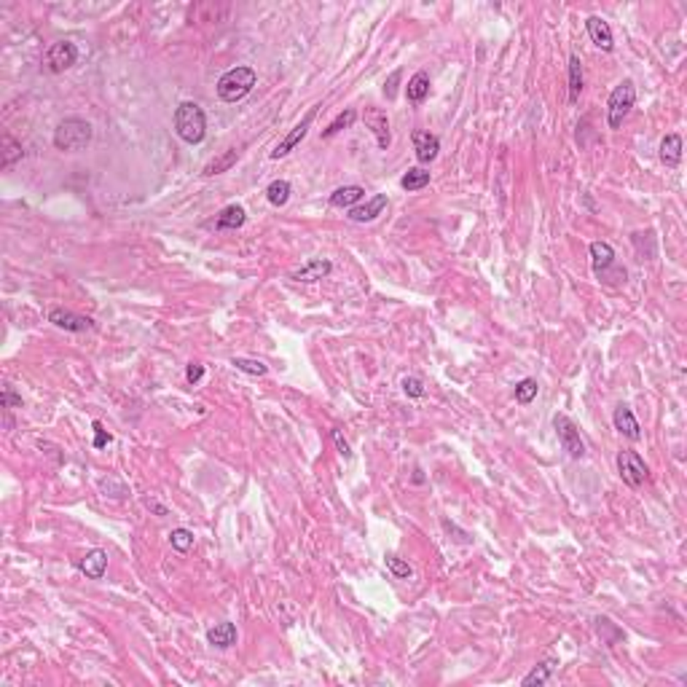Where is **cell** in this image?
I'll return each mask as SVG.
<instances>
[{
    "instance_id": "8992f818",
    "label": "cell",
    "mask_w": 687,
    "mask_h": 687,
    "mask_svg": "<svg viewBox=\"0 0 687 687\" xmlns=\"http://www.w3.org/2000/svg\"><path fill=\"white\" fill-rule=\"evenodd\" d=\"M553 427L556 433H558V440H561V446H564V451H567L572 459H583L585 457V443H583V438H580V430L575 427V422L569 419V416H564V413H558L553 419Z\"/></svg>"
},
{
    "instance_id": "3957f363",
    "label": "cell",
    "mask_w": 687,
    "mask_h": 687,
    "mask_svg": "<svg viewBox=\"0 0 687 687\" xmlns=\"http://www.w3.org/2000/svg\"><path fill=\"white\" fill-rule=\"evenodd\" d=\"M92 143V124L86 119H78V116H70V119L60 121V126L54 129V148L57 151H81L86 145Z\"/></svg>"
},
{
    "instance_id": "5b68a950",
    "label": "cell",
    "mask_w": 687,
    "mask_h": 687,
    "mask_svg": "<svg viewBox=\"0 0 687 687\" xmlns=\"http://www.w3.org/2000/svg\"><path fill=\"white\" fill-rule=\"evenodd\" d=\"M617 472L631 489H639L642 483L650 481V467L644 465V459L637 451H620L617 454Z\"/></svg>"
},
{
    "instance_id": "277c9868",
    "label": "cell",
    "mask_w": 687,
    "mask_h": 687,
    "mask_svg": "<svg viewBox=\"0 0 687 687\" xmlns=\"http://www.w3.org/2000/svg\"><path fill=\"white\" fill-rule=\"evenodd\" d=\"M637 102V89H634V81H623L612 89L610 94V102H607V121H610V129H620L626 116L631 113Z\"/></svg>"
},
{
    "instance_id": "60d3db41",
    "label": "cell",
    "mask_w": 687,
    "mask_h": 687,
    "mask_svg": "<svg viewBox=\"0 0 687 687\" xmlns=\"http://www.w3.org/2000/svg\"><path fill=\"white\" fill-rule=\"evenodd\" d=\"M145 505L151 507V510H156L158 516H167V507H164V505H158V502H151V499H145Z\"/></svg>"
},
{
    "instance_id": "83f0119b",
    "label": "cell",
    "mask_w": 687,
    "mask_h": 687,
    "mask_svg": "<svg viewBox=\"0 0 687 687\" xmlns=\"http://www.w3.org/2000/svg\"><path fill=\"white\" fill-rule=\"evenodd\" d=\"M290 193H293V185L288 180H274L266 188V199L274 207H285L290 202Z\"/></svg>"
},
{
    "instance_id": "ac0fdd59",
    "label": "cell",
    "mask_w": 687,
    "mask_h": 687,
    "mask_svg": "<svg viewBox=\"0 0 687 687\" xmlns=\"http://www.w3.org/2000/svg\"><path fill=\"white\" fill-rule=\"evenodd\" d=\"M591 264H593V271L602 277L607 269H612L615 266V250H612V244H607V242H591Z\"/></svg>"
},
{
    "instance_id": "4dcf8cb0",
    "label": "cell",
    "mask_w": 687,
    "mask_h": 687,
    "mask_svg": "<svg viewBox=\"0 0 687 687\" xmlns=\"http://www.w3.org/2000/svg\"><path fill=\"white\" fill-rule=\"evenodd\" d=\"M169 543H172V548H175L178 553H188V551L193 548V531L178 526V529L169 531Z\"/></svg>"
},
{
    "instance_id": "2e32d148",
    "label": "cell",
    "mask_w": 687,
    "mask_h": 687,
    "mask_svg": "<svg viewBox=\"0 0 687 687\" xmlns=\"http://www.w3.org/2000/svg\"><path fill=\"white\" fill-rule=\"evenodd\" d=\"M330 271H333V264H330V261H325V258H314V261H309V264H303L298 271H293L290 277L296 279V282H317V279H325Z\"/></svg>"
},
{
    "instance_id": "8fae6325",
    "label": "cell",
    "mask_w": 687,
    "mask_h": 687,
    "mask_svg": "<svg viewBox=\"0 0 687 687\" xmlns=\"http://www.w3.org/2000/svg\"><path fill=\"white\" fill-rule=\"evenodd\" d=\"M413 151H416V158H419L422 164H430V161L438 158L440 140H438L433 132H427V129H416V132H413Z\"/></svg>"
},
{
    "instance_id": "6da1fadb",
    "label": "cell",
    "mask_w": 687,
    "mask_h": 687,
    "mask_svg": "<svg viewBox=\"0 0 687 687\" xmlns=\"http://www.w3.org/2000/svg\"><path fill=\"white\" fill-rule=\"evenodd\" d=\"M175 132L183 143L199 145L207 134V119L205 110L199 108L196 102H180L175 108Z\"/></svg>"
},
{
    "instance_id": "e0dca14e",
    "label": "cell",
    "mask_w": 687,
    "mask_h": 687,
    "mask_svg": "<svg viewBox=\"0 0 687 687\" xmlns=\"http://www.w3.org/2000/svg\"><path fill=\"white\" fill-rule=\"evenodd\" d=\"M362 196H365L362 185H341V188L330 193V205L338 207V210H352V207L360 205Z\"/></svg>"
},
{
    "instance_id": "836d02e7",
    "label": "cell",
    "mask_w": 687,
    "mask_h": 687,
    "mask_svg": "<svg viewBox=\"0 0 687 687\" xmlns=\"http://www.w3.org/2000/svg\"><path fill=\"white\" fill-rule=\"evenodd\" d=\"M386 569H389L398 580H409L411 572H413L409 561H403V558H398V556H386Z\"/></svg>"
},
{
    "instance_id": "d4e9b609",
    "label": "cell",
    "mask_w": 687,
    "mask_h": 687,
    "mask_svg": "<svg viewBox=\"0 0 687 687\" xmlns=\"http://www.w3.org/2000/svg\"><path fill=\"white\" fill-rule=\"evenodd\" d=\"M583 94V62L578 54L569 57V102H578Z\"/></svg>"
},
{
    "instance_id": "e575fe53",
    "label": "cell",
    "mask_w": 687,
    "mask_h": 687,
    "mask_svg": "<svg viewBox=\"0 0 687 687\" xmlns=\"http://www.w3.org/2000/svg\"><path fill=\"white\" fill-rule=\"evenodd\" d=\"M403 392H406L409 398H424V384L416 379V376H406V379H403Z\"/></svg>"
},
{
    "instance_id": "30bf717a",
    "label": "cell",
    "mask_w": 687,
    "mask_h": 687,
    "mask_svg": "<svg viewBox=\"0 0 687 687\" xmlns=\"http://www.w3.org/2000/svg\"><path fill=\"white\" fill-rule=\"evenodd\" d=\"M48 323L62 328V330H70V333H84V330H92V328H94L92 317L75 314V312H70V309H51V312H48Z\"/></svg>"
},
{
    "instance_id": "8d00e7d4",
    "label": "cell",
    "mask_w": 687,
    "mask_h": 687,
    "mask_svg": "<svg viewBox=\"0 0 687 687\" xmlns=\"http://www.w3.org/2000/svg\"><path fill=\"white\" fill-rule=\"evenodd\" d=\"M400 75H403V70H400V67L389 72V78H386V84H384V97H386V99H395V94H398Z\"/></svg>"
},
{
    "instance_id": "484cf974",
    "label": "cell",
    "mask_w": 687,
    "mask_h": 687,
    "mask_svg": "<svg viewBox=\"0 0 687 687\" xmlns=\"http://www.w3.org/2000/svg\"><path fill=\"white\" fill-rule=\"evenodd\" d=\"M400 185H403L409 193L422 191L424 185H430V172H424L422 167H411L409 172L400 178Z\"/></svg>"
},
{
    "instance_id": "f1b7e54d",
    "label": "cell",
    "mask_w": 687,
    "mask_h": 687,
    "mask_svg": "<svg viewBox=\"0 0 687 687\" xmlns=\"http://www.w3.org/2000/svg\"><path fill=\"white\" fill-rule=\"evenodd\" d=\"M355 119H357V113L352 108H347L344 113H338L336 119L328 124V129H323V137H333V134H338L341 129H350L352 124H355Z\"/></svg>"
},
{
    "instance_id": "d590c367",
    "label": "cell",
    "mask_w": 687,
    "mask_h": 687,
    "mask_svg": "<svg viewBox=\"0 0 687 687\" xmlns=\"http://www.w3.org/2000/svg\"><path fill=\"white\" fill-rule=\"evenodd\" d=\"M0 409H22V398L13 395L11 386H3V395H0Z\"/></svg>"
},
{
    "instance_id": "ba28073f",
    "label": "cell",
    "mask_w": 687,
    "mask_h": 687,
    "mask_svg": "<svg viewBox=\"0 0 687 687\" xmlns=\"http://www.w3.org/2000/svg\"><path fill=\"white\" fill-rule=\"evenodd\" d=\"M317 108H320V105H314V108H309V113H306V116H303V119L298 121V124H296L293 129H290L288 137H285V140H282V143H279L277 148L271 151V158H282V156H288L290 151H296V148H298V143H301L303 137H306V132H309V126H312L314 116H317Z\"/></svg>"
},
{
    "instance_id": "603a6c76",
    "label": "cell",
    "mask_w": 687,
    "mask_h": 687,
    "mask_svg": "<svg viewBox=\"0 0 687 687\" xmlns=\"http://www.w3.org/2000/svg\"><path fill=\"white\" fill-rule=\"evenodd\" d=\"M553 669H556V661H543V664H537L534 669H531L529 674L521 679V685L524 687H543L551 682V676H553Z\"/></svg>"
},
{
    "instance_id": "d6986e66",
    "label": "cell",
    "mask_w": 687,
    "mask_h": 687,
    "mask_svg": "<svg viewBox=\"0 0 687 687\" xmlns=\"http://www.w3.org/2000/svg\"><path fill=\"white\" fill-rule=\"evenodd\" d=\"M207 642L217 650H229L231 644H237V626L234 623H217L207 631Z\"/></svg>"
},
{
    "instance_id": "ffe728a7",
    "label": "cell",
    "mask_w": 687,
    "mask_h": 687,
    "mask_svg": "<svg viewBox=\"0 0 687 687\" xmlns=\"http://www.w3.org/2000/svg\"><path fill=\"white\" fill-rule=\"evenodd\" d=\"M244 220H247V212H244V207L242 205H229L220 215H217L215 220V229L220 231H237L244 226Z\"/></svg>"
},
{
    "instance_id": "7402d4cb",
    "label": "cell",
    "mask_w": 687,
    "mask_h": 687,
    "mask_svg": "<svg viewBox=\"0 0 687 687\" xmlns=\"http://www.w3.org/2000/svg\"><path fill=\"white\" fill-rule=\"evenodd\" d=\"M427 94H430V75L424 70H419L409 81V86H406V97H409V102L419 105V102L427 99Z\"/></svg>"
},
{
    "instance_id": "7a4b0ae2",
    "label": "cell",
    "mask_w": 687,
    "mask_h": 687,
    "mask_svg": "<svg viewBox=\"0 0 687 687\" xmlns=\"http://www.w3.org/2000/svg\"><path fill=\"white\" fill-rule=\"evenodd\" d=\"M255 81H258V75H255L253 67L237 65V67H231V70H226L217 78V97L223 102H239V99H244L253 92Z\"/></svg>"
},
{
    "instance_id": "4fadbf2b",
    "label": "cell",
    "mask_w": 687,
    "mask_h": 687,
    "mask_svg": "<svg viewBox=\"0 0 687 687\" xmlns=\"http://www.w3.org/2000/svg\"><path fill=\"white\" fill-rule=\"evenodd\" d=\"M612 424H615L617 433L626 435L628 440H639V438H642L639 422H637L634 411L628 409V406H617L615 413H612Z\"/></svg>"
},
{
    "instance_id": "cb8c5ba5",
    "label": "cell",
    "mask_w": 687,
    "mask_h": 687,
    "mask_svg": "<svg viewBox=\"0 0 687 687\" xmlns=\"http://www.w3.org/2000/svg\"><path fill=\"white\" fill-rule=\"evenodd\" d=\"M0 143H3V158H0V167H3V169L13 167V164H16V161H19V158L24 156L22 143H19V140H13V137L9 132H3Z\"/></svg>"
},
{
    "instance_id": "ab89813d",
    "label": "cell",
    "mask_w": 687,
    "mask_h": 687,
    "mask_svg": "<svg viewBox=\"0 0 687 687\" xmlns=\"http://www.w3.org/2000/svg\"><path fill=\"white\" fill-rule=\"evenodd\" d=\"M92 427H94V448H105L110 443V433L99 422H94Z\"/></svg>"
},
{
    "instance_id": "4316f807",
    "label": "cell",
    "mask_w": 687,
    "mask_h": 687,
    "mask_svg": "<svg viewBox=\"0 0 687 687\" xmlns=\"http://www.w3.org/2000/svg\"><path fill=\"white\" fill-rule=\"evenodd\" d=\"M237 158H239V151H237V148H229L223 156L212 158V161L207 164L205 175H207V178H212V175H220V172H229V169L237 164Z\"/></svg>"
},
{
    "instance_id": "52a82bcc",
    "label": "cell",
    "mask_w": 687,
    "mask_h": 687,
    "mask_svg": "<svg viewBox=\"0 0 687 687\" xmlns=\"http://www.w3.org/2000/svg\"><path fill=\"white\" fill-rule=\"evenodd\" d=\"M46 70L48 72H65L70 70L72 65L78 62V46L72 40H57L51 43L46 51Z\"/></svg>"
},
{
    "instance_id": "f546056e",
    "label": "cell",
    "mask_w": 687,
    "mask_h": 687,
    "mask_svg": "<svg viewBox=\"0 0 687 687\" xmlns=\"http://www.w3.org/2000/svg\"><path fill=\"white\" fill-rule=\"evenodd\" d=\"M231 365H234L237 371H242V374H247V376H266V374H269V365H264L261 360H250V357H234V360H231Z\"/></svg>"
},
{
    "instance_id": "5bb4252c",
    "label": "cell",
    "mask_w": 687,
    "mask_h": 687,
    "mask_svg": "<svg viewBox=\"0 0 687 687\" xmlns=\"http://www.w3.org/2000/svg\"><path fill=\"white\" fill-rule=\"evenodd\" d=\"M585 30H588L591 40L602 48V51H612V48H615L612 30H610V24L604 22L602 16H588V19H585Z\"/></svg>"
},
{
    "instance_id": "d6a6232c",
    "label": "cell",
    "mask_w": 687,
    "mask_h": 687,
    "mask_svg": "<svg viewBox=\"0 0 687 687\" xmlns=\"http://www.w3.org/2000/svg\"><path fill=\"white\" fill-rule=\"evenodd\" d=\"M102 492H105V497H113V499H124V497L129 494V489L124 486V483L119 481V478H113V475H108V478H102Z\"/></svg>"
},
{
    "instance_id": "1f68e13d",
    "label": "cell",
    "mask_w": 687,
    "mask_h": 687,
    "mask_svg": "<svg viewBox=\"0 0 687 687\" xmlns=\"http://www.w3.org/2000/svg\"><path fill=\"white\" fill-rule=\"evenodd\" d=\"M537 382L534 379H521L519 384H516V400H519L521 406H529L531 400L537 398Z\"/></svg>"
},
{
    "instance_id": "44dd1931",
    "label": "cell",
    "mask_w": 687,
    "mask_h": 687,
    "mask_svg": "<svg viewBox=\"0 0 687 687\" xmlns=\"http://www.w3.org/2000/svg\"><path fill=\"white\" fill-rule=\"evenodd\" d=\"M661 161L666 167H679V161H682V137L679 134L671 132L661 140Z\"/></svg>"
},
{
    "instance_id": "9a60e30c",
    "label": "cell",
    "mask_w": 687,
    "mask_h": 687,
    "mask_svg": "<svg viewBox=\"0 0 687 687\" xmlns=\"http://www.w3.org/2000/svg\"><path fill=\"white\" fill-rule=\"evenodd\" d=\"M78 569L84 572L89 580H102V575H105V569H108V553L102 551V548H94V551H89V553L78 561Z\"/></svg>"
},
{
    "instance_id": "74e56055",
    "label": "cell",
    "mask_w": 687,
    "mask_h": 687,
    "mask_svg": "<svg viewBox=\"0 0 687 687\" xmlns=\"http://www.w3.org/2000/svg\"><path fill=\"white\" fill-rule=\"evenodd\" d=\"M202 376H205V365H202V362H188V365H185V379H188V384H199Z\"/></svg>"
},
{
    "instance_id": "7c38bea8",
    "label": "cell",
    "mask_w": 687,
    "mask_h": 687,
    "mask_svg": "<svg viewBox=\"0 0 687 687\" xmlns=\"http://www.w3.org/2000/svg\"><path fill=\"white\" fill-rule=\"evenodd\" d=\"M386 207V193H376L374 199H368L365 205H357L350 210V220H355V223H371V220H376V217L384 212Z\"/></svg>"
},
{
    "instance_id": "f35d334b",
    "label": "cell",
    "mask_w": 687,
    "mask_h": 687,
    "mask_svg": "<svg viewBox=\"0 0 687 687\" xmlns=\"http://www.w3.org/2000/svg\"><path fill=\"white\" fill-rule=\"evenodd\" d=\"M330 438H333V443H336L338 454H341V457H344V459H350V457H352L350 443H347V438L341 435V430H330Z\"/></svg>"
},
{
    "instance_id": "9c48e42d",
    "label": "cell",
    "mask_w": 687,
    "mask_h": 687,
    "mask_svg": "<svg viewBox=\"0 0 687 687\" xmlns=\"http://www.w3.org/2000/svg\"><path fill=\"white\" fill-rule=\"evenodd\" d=\"M362 121H365V126L374 132L376 145H379L382 151H386L389 143H392V134H389V121H386L384 110L371 105V108H365V113H362Z\"/></svg>"
}]
</instances>
